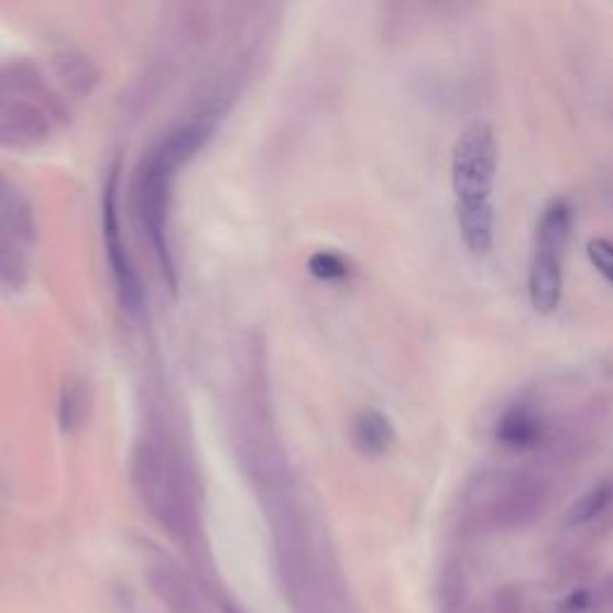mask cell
Masks as SVG:
<instances>
[{
    "mask_svg": "<svg viewBox=\"0 0 613 613\" xmlns=\"http://www.w3.org/2000/svg\"><path fill=\"white\" fill-rule=\"evenodd\" d=\"M309 271L317 278L336 281L348 276V264L343 262V256H338L333 252H319L309 259Z\"/></svg>",
    "mask_w": 613,
    "mask_h": 613,
    "instance_id": "obj_12",
    "label": "cell"
},
{
    "mask_svg": "<svg viewBox=\"0 0 613 613\" xmlns=\"http://www.w3.org/2000/svg\"><path fill=\"white\" fill-rule=\"evenodd\" d=\"M611 501H613V486L611 484H599V486L590 489V492L582 494L573 503V508H570V523H576V525L590 523L592 517L602 513Z\"/></svg>",
    "mask_w": 613,
    "mask_h": 613,
    "instance_id": "obj_11",
    "label": "cell"
},
{
    "mask_svg": "<svg viewBox=\"0 0 613 613\" xmlns=\"http://www.w3.org/2000/svg\"><path fill=\"white\" fill-rule=\"evenodd\" d=\"M32 236V214L24 199L0 178V285L24 281V244Z\"/></svg>",
    "mask_w": 613,
    "mask_h": 613,
    "instance_id": "obj_4",
    "label": "cell"
},
{
    "mask_svg": "<svg viewBox=\"0 0 613 613\" xmlns=\"http://www.w3.org/2000/svg\"><path fill=\"white\" fill-rule=\"evenodd\" d=\"M570 228H573V207L563 197L551 199L537 221L535 252L527 276L529 305H533L537 315L549 317L561 307L563 259L570 240Z\"/></svg>",
    "mask_w": 613,
    "mask_h": 613,
    "instance_id": "obj_2",
    "label": "cell"
},
{
    "mask_svg": "<svg viewBox=\"0 0 613 613\" xmlns=\"http://www.w3.org/2000/svg\"><path fill=\"white\" fill-rule=\"evenodd\" d=\"M48 134L44 113L32 103H10L0 111V144L30 149Z\"/></svg>",
    "mask_w": 613,
    "mask_h": 613,
    "instance_id": "obj_7",
    "label": "cell"
},
{
    "mask_svg": "<svg viewBox=\"0 0 613 613\" xmlns=\"http://www.w3.org/2000/svg\"><path fill=\"white\" fill-rule=\"evenodd\" d=\"M458 228L462 242L474 256H486L494 248V230H496V214L494 204L489 207H472V209H456Z\"/></svg>",
    "mask_w": 613,
    "mask_h": 613,
    "instance_id": "obj_9",
    "label": "cell"
},
{
    "mask_svg": "<svg viewBox=\"0 0 613 613\" xmlns=\"http://www.w3.org/2000/svg\"><path fill=\"white\" fill-rule=\"evenodd\" d=\"M499 146L486 120L468 122L458 134L451 158V185L456 209L489 207L496 185Z\"/></svg>",
    "mask_w": 613,
    "mask_h": 613,
    "instance_id": "obj_3",
    "label": "cell"
},
{
    "mask_svg": "<svg viewBox=\"0 0 613 613\" xmlns=\"http://www.w3.org/2000/svg\"><path fill=\"white\" fill-rule=\"evenodd\" d=\"M118 178L120 175H118V166H116L111 171V175H108L106 189H103V238H106L108 262H111L122 305H128V309H138L142 303V288H140L138 274H134L128 252H125V248H122V240H120Z\"/></svg>",
    "mask_w": 613,
    "mask_h": 613,
    "instance_id": "obj_5",
    "label": "cell"
},
{
    "mask_svg": "<svg viewBox=\"0 0 613 613\" xmlns=\"http://www.w3.org/2000/svg\"><path fill=\"white\" fill-rule=\"evenodd\" d=\"M214 120L201 116L171 130L156 146H152L142 158L138 175H134V209L146 230L149 242L158 254L163 271L175 285V269L168 248V204L171 187L178 171L187 158H193L197 149L209 140Z\"/></svg>",
    "mask_w": 613,
    "mask_h": 613,
    "instance_id": "obj_1",
    "label": "cell"
},
{
    "mask_svg": "<svg viewBox=\"0 0 613 613\" xmlns=\"http://www.w3.org/2000/svg\"><path fill=\"white\" fill-rule=\"evenodd\" d=\"M134 477H138V484L142 486V496H146L149 506L158 511L161 521L163 515L178 511L180 499L178 486H175V474L154 448L142 446V453L134 458Z\"/></svg>",
    "mask_w": 613,
    "mask_h": 613,
    "instance_id": "obj_6",
    "label": "cell"
},
{
    "mask_svg": "<svg viewBox=\"0 0 613 613\" xmlns=\"http://www.w3.org/2000/svg\"><path fill=\"white\" fill-rule=\"evenodd\" d=\"M393 441H396V431H393L391 419L384 413L362 411L352 422V444L364 456H384Z\"/></svg>",
    "mask_w": 613,
    "mask_h": 613,
    "instance_id": "obj_10",
    "label": "cell"
},
{
    "mask_svg": "<svg viewBox=\"0 0 613 613\" xmlns=\"http://www.w3.org/2000/svg\"><path fill=\"white\" fill-rule=\"evenodd\" d=\"M588 256L592 266L613 285V242L606 238H594L588 242Z\"/></svg>",
    "mask_w": 613,
    "mask_h": 613,
    "instance_id": "obj_13",
    "label": "cell"
},
{
    "mask_svg": "<svg viewBox=\"0 0 613 613\" xmlns=\"http://www.w3.org/2000/svg\"><path fill=\"white\" fill-rule=\"evenodd\" d=\"M541 419L527 405L508 407L496 425V439L511 451H529L541 441Z\"/></svg>",
    "mask_w": 613,
    "mask_h": 613,
    "instance_id": "obj_8",
    "label": "cell"
}]
</instances>
